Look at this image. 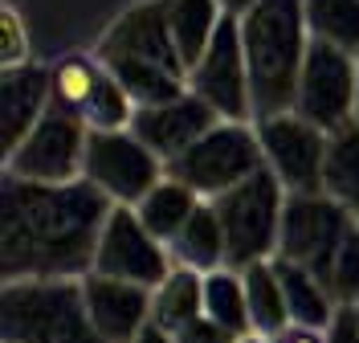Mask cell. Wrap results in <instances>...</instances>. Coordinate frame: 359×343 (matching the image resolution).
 <instances>
[{
	"label": "cell",
	"instance_id": "obj_1",
	"mask_svg": "<svg viewBox=\"0 0 359 343\" xmlns=\"http://www.w3.org/2000/svg\"><path fill=\"white\" fill-rule=\"evenodd\" d=\"M111 196L90 180L37 184L8 176L0 184V274L8 278H82L94 270L98 229Z\"/></svg>",
	"mask_w": 359,
	"mask_h": 343
},
{
	"label": "cell",
	"instance_id": "obj_2",
	"mask_svg": "<svg viewBox=\"0 0 359 343\" xmlns=\"http://www.w3.org/2000/svg\"><path fill=\"white\" fill-rule=\"evenodd\" d=\"M311 25L302 0H257L241 13V46L249 62L253 119L294 111L298 74L311 49Z\"/></svg>",
	"mask_w": 359,
	"mask_h": 343
},
{
	"label": "cell",
	"instance_id": "obj_3",
	"mask_svg": "<svg viewBox=\"0 0 359 343\" xmlns=\"http://www.w3.org/2000/svg\"><path fill=\"white\" fill-rule=\"evenodd\" d=\"M4 343H107L90 323L82 278H8L0 286Z\"/></svg>",
	"mask_w": 359,
	"mask_h": 343
},
{
	"label": "cell",
	"instance_id": "obj_4",
	"mask_svg": "<svg viewBox=\"0 0 359 343\" xmlns=\"http://www.w3.org/2000/svg\"><path fill=\"white\" fill-rule=\"evenodd\" d=\"M217 217L224 229V250H229V266L245 270L253 262H266L278 253V237H282V208H286V188L282 180L257 168L249 180L233 184L217 201Z\"/></svg>",
	"mask_w": 359,
	"mask_h": 343
},
{
	"label": "cell",
	"instance_id": "obj_5",
	"mask_svg": "<svg viewBox=\"0 0 359 343\" xmlns=\"http://www.w3.org/2000/svg\"><path fill=\"white\" fill-rule=\"evenodd\" d=\"M257 168H266L257 127L253 123H237V119H221L188 152L168 160V176L188 184L201 201H217L233 184L249 180Z\"/></svg>",
	"mask_w": 359,
	"mask_h": 343
},
{
	"label": "cell",
	"instance_id": "obj_6",
	"mask_svg": "<svg viewBox=\"0 0 359 343\" xmlns=\"http://www.w3.org/2000/svg\"><path fill=\"white\" fill-rule=\"evenodd\" d=\"M163 176H168V163L131 127H123V131H94L90 127L82 180H90L98 192H107L114 205H139Z\"/></svg>",
	"mask_w": 359,
	"mask_h": 343
},
{
	"label": "cell",
	"instance_id": "obj_7",
	"mask_svg": "<svg viewBox=\"0 0 359 343\" xmlns=\"http://www.w3.org/2000/svg\"><path fill=\"white\" fill-rule=\"evenodd\" d=\"M86 119L62 107H49L37 119V127L4 156V172L37 184H69L82 180L86 163Z\"/></svg>",
	"mask_w": 359,
	"mask_h": 343
},
{
	"label": "cell",
	"instance_id": "obj_8",
	"mask_svg": "<svg viewBox=\"0 0 359 343\" xmlns=\"http://www.w3.org/2000/svg\"><path fill=\"white\" fill-rule=\"evenodd\" d=\"M355 86L359 53H347V49L314 37L306 49V62H302V74H298L294 111L323 131H335L355 119Z\"/></svg>",
	"mask_w": 359,
	"mask_h": 343
},
{
	"label": "cell",
	"instance_id": "obj_9",
	"mask_svg": "<svg viewBox=\"0 0 359 343\" xmlns=\"http://www.w3.org/2000/svg\"><path fill=\"white\" fill-rule=\"evenodd\" d=\"M355 225V217L339 205L335 196L318 192H286V208H282V237H278V253L282 262H298L311 266L323 278L331 266L339 241L347 237V229Z\"/></svg>",
	"mask_w": 359,
	"mask_h": 343
},
{
	"label": "cell",
	"instance_id": "obj_10",
	"mask_svg": "<svg viewBox=\"0 0 359 343\" xmlns=\"http://www.w3.org/2000/svg\"><path fill=\"white\" fill-rule=\"evenodd\" d=\"M188 86L221 119L253 123V90H249V62L241 46V17L224 13L201 62L188 69Z\"/></svg>",
	"mask_w": 359,
	"mask_h": 343
},
{
	"label": "cell",
	"instance_id": "obj_11",
	"mask_svg": "<svg viewBox=\"0 0 359 343\" xmlns=\"http://www.w3.org/2000/svg\"><path fill=\"white\" fill-rule=\"evenodd\" d=\"M266 168L282 180L286 192H318L323 188V160H327V135L298 111H273L253 119Z\"/></svg>",
	"mask_w": 359,
	"mask_h": 343
},
{
	"label": "cell",
	"instance_id": "obj_12",
	"mask_svg": "<svg viewBox=\"0 0 359 343\" xmlns=\"http://www.w3.org/2000/svg\"><path fill=\"white\" fill-rule=\"evenodd\" d=\"M176 262L172 250L159 241L151 229L139 221L135 205H111L107 221L98 229V246H94V270L111 278H127L139 286H151L168 278Z\"/></svg>",
	"mask_w": 359,
	"mask_h": 343
},
{
	"label": "cell",
	"instance_id": "obj_13",
	"mask_svg": "<svg viewBox=\"0 0 359 343\" xmlns=\"http://www.w3.org/2000/svg\"><path fill=\"white\" fill-rule=\"evenodd\" d=\"M98 58H139V62H151V66H163L172 74H184L188 78V62L180 58V46L172 37V25H168V4L163 0H139L131 4L118 21L98 37L94 46Z\"/></svg>",
	"mask_w": 359,
	"mask_h": 343
},
{
	"label": "cell",
	"instance_id": "obj_14",
	"mask_svg": "<svg viewBox=\"0 0 359 343\" xmlns=\"http://www.w3.org/2000/svg\"><path fill=\"white\" fill-rule=\"evenodd\" d=\"M217 123H221V114L188 86V90L176 94V98L135 107L131 131L156 152L159 160L168 163V160H176L180 152H188V147H192L208 127H217Z\"/></svg>",
	"mask_w": 359,
	"mask_h": 343
},
{
	"label": "cell",
	"instance_id": "obj_15",
	"mask_svg": "<svg viewBox=\"0 0 359 343\" xmlns=\"http://www.w3.org/2000/svg\"><path fill=\"white\" fill-rule=\"evenodd\" d=\"M82 295H86L90 323L107 343H131L151 323V286L90 270L82 274Z\"/></svg>",
	"mask_w": 359,
	"mask_h": 343
},
{
	"label": "cell",
	"instance_id": "obj_16",
	"mask_svg": "<svg viewBox=\"0 0 359 343\" xmlns=\"http://www.w3.org/2000/svg\"><path fill=\"white\" fill-rule=\"evenodd\" d=\"M49 107H53L49 66H41V62L4 66V78H0V139H4V156L37 127V119Z\"/></svg>",
	"mask_w": 359,
	"mask_h": 343
},
{
	"label": "cell",
	"instance_id": "obj_17",
	"mask_svg": "<svg viewBox=\"0 0 359 343\" xmlns=\"http://www.w3.org/2000/svg\"><path fill=\"white\" fill-rule=\"evenodd\" d=\"M172 262L176 266H188V270H221L229 266V250H224V229H221V217H217V208L212 201H201L196 213L184 221L176 237H172Z\"/></svg>",
	"mask_w": 359,
	"mask_h": 343
},
{
	"label": "cell",
	"instance_id": "obj_18",
	"mask_svg": "<svg viewBox=\"0 0 359 343\" xmlns=\"http://www.w3.org/2000/svg\"><path fill=\"white\" fill-rule=\"evenodd\" d=\"M273 266H278L282 290H286L290 323H302V327H318V331H327L331 319H335V311H339V302L331 298L327 282L314 274L311 266H298V262H282V257H273Z\"/></svg>",
	"mask_w": 359,
	"mask_h": 343
},
{
	"label": "cell",
	"instance_id": "obj_19",
	"mask_svg": "<svg viewBox=\"0 0 359 343\" xmlns=\"http://www.w3.org/2000/svg\"><path fill=\"white\" fill-rule=\"evenodd\" d=\"M323 192L335 196L359 221V119L335 127L327 135V160H323Z\"/></svg>",
	"mask_w": 359,
	"mask_h": 343
},
{
	"label": "cell",
	"instance_id": "obj_20",
	"mask_svg": "<svg viewBox=\"0 0 359 343\" xmlns=\"http://www.w3.org/2000/svg\"><path fill=\"white\" fill-rule=\"evenodd\" d=\"M196 315H204V274L188 266H172L168 278L151 290V323L163 331H180Z\"/></svg>",
	"mask_w": 359,
	"mask_h": 343
},
{
	"label": "cell",
	"instance_id": "obj_21",
	"mask_svg": "<svg viewBox=\"0 0 359 343\" xmlns=\"http://www.w3.org/2000/svg\"><path fill=\"white\" fill-rule=\"evenodd\" d=\"M196 205H201V196H196L188 184H180L176 176H163V180L135 205V213H139V221L151 229L163 246H172V237H176L180 229H184V221L196 213Z\"/></svg>",
	"mask_w": 359,
	"mask_h": 343
},
{
	"label": "cell",
	"instance_id": "obj_22",
	"mask_svg": "<svg viewBox=\"0 0 359 343\" xmlns=\"http://www.w3.org/2000/svg\"><path fill=\"white\" fill-rule=\"evenodd\" d=\"M163 4H168V25H172V37L180 46V58L192 69L221 25L224 4L221 0H163Z\"/></svg>",
	"mask_w": 359,
	"mask_h": 343
},
{
	"label": "cell",
	"instance_id": "obj_23",
	"mask_svg": "<svg viewBox=\"0 0 359 343\" xmlns=\"http://www.w3.org/2000/svg\"><path fill=\"white\" fill-rule=\"evenodd\" d=\"M241 274H245V298H249L253 331L278 335L282 327H290V307H286V290H282V278H278L273 257L253 262V266H245Z\"/></svg>",
	"mask_w": 359,
	"mask_h": 343
},
{
	"label": "cell",
	"instance_id": "obj_24",
	"mask_svg": "<svg viewBox=\"0 0 359 343\" xmlns=\"http://www.w3.org/2000/svg\"><path fill=\"white\" fill-rule=\"evenodd\" d=\"M102 58L90 49V53H66L62 62L49 66V82H53V107L62 111H74V114H86L90 98L102 82Z\"/></svg>",
	"mask_w": 359,
	"mask_h": 343
},
{
	"label": "cell",
	"instance_id": "obj_25",
	"mask_svg": "<svg viewBox=\"0 0 359 343\" xmlns=\"http://www.w3.org/2000/svg\"><path fill=\"white\" fill-rule=\"evenodd\" d=\"M204 315L217 319L233 335L253 331L249 298H245V274L237 266H221V270H208L204 274Z\"/></svg>",
	"mask_w": 359,
	"mask_h": 343
},
{
	"label": "cell",
	"instance_id": "obj_26",
	"mask_svg": "<svg viewBox=\"0 0 359 343\" xmlns=\"http://www.w3.org/2000/svg\"><path fill=\"white\" fill-rule=\"evenodd\" d=\"M311 37L359 53V0H302Z\"/></svg>",
	"mask_w": 359,
	"mask_h": 343
},
{
	"label": "cell",
	"instance_id": "obj_27",
	"mask_svg": "<svg viewBox=\"0 0 359 343\" xmlns=\"http://www.w3.org/2000/svg\"><path fill=\"white\" fill-rule=\"evenodd\" d=\"M82 119H86V127H94V131H123V127H131L135 98L127 94V86L114 78L111 69L102 74V82H98V90H94V98H90V107Z\"/></svg>",
	"mask_w": 359,
	"mask_h": 343
},
{
	"label": "cell",
	"instance_id": "obj_28",
	"mask_svg": "<svg viewBox=\"0 0 359 343\" xmlns=\"http://www.w3.org/2000/svg\"><path fill=\"white\" fill-rule=\"evenodd\" d=\"M323 282H327V290H331V298H335L339 307L359 302V221L347 229V237L339 241L331 266L323 270Z\"/></svg>",
	"mask_w": 359,
	"mask_h": 343
},
{
	"label": "cell",
	"instance_id": "obj_29",
	"mask_svg": "<svg viewBox=\"0 0 359 343\" xmlns=\"http://www.w3.org/2000/svg\"><path fill=\"white\" fill-rule=\"evenodd\" d=\"M0 58H4V66L33 62V49H29V25H25V17L13 8V4H4V13H0Z\"/></svg>",
	"mask_w": 359,
	"mask_h": 343
},
{
	"label": "cell",
	"instance_id": "obj_30",
	"mask_svg": "<svg viewBox=\"0 0 359 343\" xmlns=\"http://www.w3.org/2000/svg\"><path fill=\"white\" fill-rule=\"evenodd\" d=\"M176 343H233V331H224L217 319H208V315H196V319H188L180 331H172Z\"/></svg>",
	"mask_w": 359,
	"mask_h": 343
},
{
	"label": "cell",
	"instance_id": "obj_31",
	"mask_svg": "<svg viewBox=\"0 0 359 343\" xmlns=\"http://www.w3.org/2000/svg\"><path fill=\"white\" fill-rule=\"evenodd\" d=\"M327 343H359V323L351 307H339L331 327H327Z\"/></svg>",
	"mask_w": 359,
	"mask_h": 343
},
{
	"label": "cell",
	"instance_id": "obj_32",
	"mask_svg": "<svg viewBox=\"0 0 359 343\" xmlns=\"http://www.w3.org/2000/svg\"><path fill=\"white\" fill-rule=\"evenodd\" d=\"M269 343H327V331H318V327H302V323H290V327H282L278 335H269Z\"/></svg>",
	"mask_w": 359,
	"mask_h": 343
},
{
	"label": "cell",
	"instance_id": "obj_33",
	"mask_svg": "<svg viewBox=\"0 0 359 343\" xmlns=\"http://www.w3.org/2000/svg\"><path fill=\"white\" fill-rule=\"evenodd\" d=\"M131 343H176V335H172V331H163V327H156V323H147Z\"/></svg>",
	"mask_w": 359,
	"mask_h": 343
},
{
	"label": "cell",
	"instance_id": "obj_34",
	"mask_svg": "<svg viewBox=\"0 0 359 343\" xmlns=\"http://www.w3.org/2000/svg\"><path fill=\"white\" fill-rule=\"evenodd\" d=\"M221 4H224V13H237V17H241V13H245V8H253L257 0H221Z\"/></svg>",
	"mask_w": 359,
	"mask_h": 343
},
{
	"label": "cell",
	"instance_id": "obj_35",
	"mask_svg": "<svg viewBox=\"0 0 359 343\" xmlns=\"http://www.w3.org/2000/svg\"><path fill=\"white\" fill-rule=\"evenodd\" d=\"M233 343H269V335H262V331H245V335H233Z\"/></svg>",
	"mask_w": 359,
	"mask_h": 343
},
{
	"label": "cell",
	"instance_id": "obj_36",
	"mask_svg": "<svg viewBox=\"0 0 359 343\" xmlns=\"http://www.w3.org/2000/svg\"><path fill=\"white\" fill-rule=\"evenodd\" d=\"M355 119H359V86H355Z\"/></svg>",
	"mask_w": 359,
	"mask_h": 343
},
{
	"label": "cell",
	"instance_id": "obj_37",
	"mask_svg": "<svg viewBox=\"0 0 359 343\" xmlns=\"http://www.w3.org/2000/svg\"><path fill=\"white\" fill-rule=\"evenodd\" d=\"M351 311H355V323H359V302H351Z\"/></svg>",
	"mask_w": 359,
	"mask_h": 343
}]
</instances>
